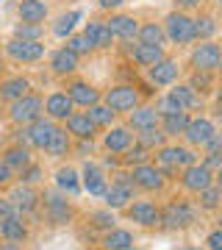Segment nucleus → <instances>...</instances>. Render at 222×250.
Listing matches in <instances>:
<instances>
[{"label":"nucleus","instance_id":"f257e3e1","mask_svg":"<svg viewBox=\"0 0 222 250\" xmlns=\"http://www.w3.org/2000/svg\"><path fill=\"white\" fill-rule=\"evenodd\" d=\"M78 206L70 195H64L56 187H42L39 189V208L36 217H42V223H47L50 228H67L78 220Z\"/></svg>","mask_w":222,"mask_h":250},{"label":"nucleus","instance_id":"13d9d810","mask_svg":"<svg viewBox=\"0 0 222 250\" xmlns=\"http://www.w3.org/2000/svg\"><path fill=\"white\" fill-rule=\"evenodd\" d=\"M197 3H200V6H214L217 0H197Z\"/></svg>","mask_w":222,"mask_h":250},{"label":"nucleus","instance_id":"20e7f679","mask_svg":"<svg viewBox=\"0 0 222 250\" xmlns=\"http://www.w3.org/2000/svg\"><path fill=\"white\" fill-rule=\"evenodd\" d=\"M144 100H150V95L142 92L136 83H131V81L111 83V86H106L103 95H100V103H106L117 117H125L128 111H133L136 106H142Z\"/></svg>","mask_w":222,"mask_h":250},{"label":"nucleus","instance_id":"58836bf2","mask_svg":"<svg viewBox=\"0 0 222 250\" xmlns=\"http://www.w3.org/2000/svg\"><path fill=\"white\" fill-rule=\"evenodd\" d=\"M56 189H61L64 195L78 197L81 195V181H78V170L70 167V164H61L56 170Z\"/></svg>","mask_w":222,"mask_h":250},{"label":"nucleus","instance_id":"4be33fe9","mask_svg":"<svg viewBox=\"0 0 222 250\" xmlns=\"http://www.w3.org/2000/svg\"><path fill=\"white\" fill-rule=\"evenodd\" d=\"M31 89H34L31 75H25V72H6L0 78V106H6L11 100H20Z\"/></svg>","mask_w":222,"mask_h":250},{"label":"nucleus","instance_id":"f8f14e48","mask_svg":"<svg viewBox=\"0 0 222 250\" xmlns=\"http://www.w3.org/2000/svg\"><path fill=\"white\" fill-rule=\"evenodd\" d=\"M120 56L131 67H139V70H147L153 64L167 56V47H159V45H144L139 39H128V42H120Z\"/></svg>","mask_w":222,"mask_h":250},{"label":"nucleus","instance_id":"6e6552de","mask_svg":"<svg viewBox=\"0 0 222 250\" xmlns=\"http://www.w3.org/2000/svg\"><path fill=\"white\" fill-rule=\"evenodd\" d=\"M47 56V45L44 42H31V39H17L11 36L3 45V59L14 67H34V64L44 62Z\"/></svg>","mask_w":222,"mask_h":250},{"label":"nucleus","instance_id":"1a4fd4ad","mask_svg":"<svg viewBox=\"0 0 222 250\" xmlns=\"http://www.w3.org/2000/svg\"><path fill=\"white\" fill-rule=\"evenodd\" d=\"M120 217L125 223H133L136 228H142V231H159V200L133 197L125 208H120Z\"/></svg>","mask_w":222,"mask_h":250},{"label":"nucleus","instance_id":"f704fd0d","mask_svg":"<svg viewBox=\"0 0 222 250\" xmlns=\"http://www.w3.org/2000/svg\"><path fill=\"white\" fill-rule=\"evenodd\" d=\"M189 120H192V114H189V111H167V114L159 117V128L167 134L169 142H175V139H181V136H183Z\"/></svg>","mask_w":222,"mask_h":250},{"label":"nucleus","instance_id":"0eeeda50","mask_svg":"<svg viewBox=\"0 0 222 250\" xmlns=\"http://www.w3.org/2000/svg\"><path fill=\"white\" fill-rule=\"evenodd\" d=\"M161 28H164V36H167V45L175 47H189L195 42V20L189 11H167L161 17Z\"/></svg>","mask_w":222,"mask_h":250},{"label":"nucleus","instance_id":"4468645a","mask_svg":"<svg viewBox=\"0 0 222 250\" xmlns=\"http://www.w3.org/2000/svg\"><path fill=\"white\" fill-rule=\"evenodd\" d=\"M217 175L220 172H214V170H208L203 161L197 159L195 164H189V167H183V170L178 172V178H175V184L181 187V192L183 195H197L200 189H205V187H211L214 181H217Z\"/></svg>","mask_w":222,"mask_h":250},{"label":"nucleus","instance_id":"c9c22d12","mask_svg":"<svg viewBox=\"0 0 222 250\" xmlns=\"http://www.w3.org/2000/svg\"><path fill=\"white\" fill-rule=\"evenodd\" d=\"M186 75V83L192 86V89L200 95L203 100L214 98L217 95V72H200V70H189L183 72Z\"/></svg>","mask_w":222,"mask_h":250},{"label":"nucleus","instance_id":"423d86ee","mask_svg":"<svg viewBox=\"0 0 222 250\" xmlns=\"http://www.w3.org/2000/svg\"><path fill=\"white\" fill-rule=\"evenodd\" d=\"M128 178H131L133 189H136V195H144V197H161V195H167L169 181H167V175H164V172L153 164V161L131 167V170H128Z\"/></svg>","mask_w":222,"mask_h":250},{"label":"nucleus","instance_id":"f03ea898","mask_svg":"<svg viewBox=\"0 0 222 250\" xmlns=\"http://www.w3.org/2000/svg\"><path fill=\"white\" fill-rule=\"evenodd\" d=\"M197 220H200V208L183 192L159 203V231H167V233L189 231V228L197 225Z\"/></svg>","mask_w":222,"mask_h":250},{"label":"nucleus","instance_id":"a18cd8bd","mask_svg":"<svg viewBox=\"0 0 222 250\" xmlns=\"http://www.w3.org/2000/svg\"><path fill=\"white\" fill-rule=\"evenodd\" d=\"M11 36H17V39H31V42H44L47 28L34 25V22H17V25L11 28Z\"/></svg>","mask_w":222,"mask_h":250},{"label":"nucleus","instance_id":"a19ab883","mask_svg":"<svg viewBox=\"0 0 222 250\" xmlns=\"http://www.w3.org/2000/svg\"><path fill=\"white\" fill-rule=\"evenodd\" d=\"M133 142L136 145H142L144 150H159L161 145H167L169 139H167V134H164V131H161L159 125H153V128H142V131H136V134H133Z\"/></svg>","mask_w":222,"mask_h":250},{"label":"nucleus","instance_id":"72a5a7b5","mask_svg":"<svg viewBox=\"0 0 222 250\" xmlns=\"http://www.w3.org/2000/svg\"><path fill=\"white\" fill-rule=\"evenodd\" d=\"M47 17H50V3H47V0H20L17 3V20L20 22L44 25Z\"/></svg>","mask_w":222,"mask_h":250},{"label":"nucleus","instance_id":"bf43d9fd","mask_svg":"<svg viewBox=\"0 0 222 250\" xmlns=\"http://www.w3.org/2000/svg\"><path fill=\"white\" fill-rule=\"evenodd\" d=\"M61 3H78V0H61Z\"/></svg>","mask_w":222,"mask_h":250},{"label":"nucleus","instance_id":"ea45409f","mask_svg":"<svg viewBox=\"0 0 222 250\" xmlns=\"http://www.w3.org/2000/svg\"><path fill=\"white\" fill-rule=\"evenodd\" d=\"M150 159H153V153H150V150H144L142 145H136V142H133L125 153L114 156L117 167H122V170H131V167H136V164H147Z\"/></svg>","mask_w":222,"mask_h":250},{"label":"nucleus","instance_id":"603ef678","mask_svg":"<svg viewBox=\"0 0 222 250\" xmlns=\"http://www.w3.org/2000/svg\"><path fill=\"white\" fill-rule=\"evenodd\" d=\"M203 250H222V231L220 228H214V231L205 236V248Z\"/></svg>","mask_w":222,"mask_h":250},{"label":"nucleus","instance_id":"b1692460","mask_svg":"<svg viewBox=\"0 0 222 250\" xmlns=\"http://www.w3.org/2000/svg\"><path fill=\"white\" fill-rule=\"evenodd\" d=\"M61 125L67 128V134H70L72 139H81V142H98V136H100V128L89 120L83 108H75Z\"/></svg>","mask_w":222,"mask_h":250},{"label":"nucleus","instance_id":"6ab92c4d","mask_svg":"<svg viewBox=\"0 0 222 250\" xmlns=\"http://www.w3.org/2000/svg\"><path fill=\"white\" fill-rule=\"evenodd\" d=\"M164 95L169 98V103H172L175 108L189 111V114H192V111H197V108L203 111V106H205V100L200 98V95H197V92L192 89L183 78L178 81V83H172V86H167V92H164Z\"/></svg>","mask_w":222,"mask_h":250},{"label":"nucleus","instance_id":"bb28decb","mask_svg":"<svg viewBox=\"0 0 222 250\" xmlns=\"http://www.w3.org/2000/svg\"><path fill=\"white\" fill-rule=\"evenodd\" d=\"M75 111V106H72V100L64 95L61 89H53V92H47L42 98V114L47 117V120H53V123L61 125L67 117Z\"/></svg>","mask_w":222,"mask_h":250},{"label":"nucleus","instance_id":"c756f323","mask_svg":"<svg viewBox=\"0 0 222 250\" xmlns=\"http://www.w3.org/2000/svg\"><path fill=\"white\" fill-rule=\"evenodd\" d=\"M0 239L31 242V217L11 214V217H6V220H0Z\"/></svg>","mask_w":222,"mask_h":250},{"label":"nucleus","instance_id":"9b49d317","mask_svg":"<svg viewBox=\"0 0 222 250\" xmlns=\"http://www.w3.org/2000/svg\"><path fill=\"white\" fill-rule=\"evenodd\" d=\"M59 89L72 100V106L75 108L95 106V103H100V95H103V89H100L98 83H92L89 78H83V75H78V72L70 75V78H64Z\"/></svg>","mask_w":222,"mask_h":250},{"label":"nucleus","instance_id":"393cba45","mask_svg":"<svg viewBox=\"0 0 222 250\" xmlns=\"http://www.w3.org/2000/svg\"><path fill=\"white\" fill-rule=\"evenodd\" d=\"M75 223H81V228L83 231H89V236L95 239L98 233L108 231V228H114L117 225V217L111 208H106V206H98V208H89L86 214H78V220Z\"/></svg>","mask_w":222,"mask_h":250},{"label":"nucleus","instance_id":"f3484780","mask_svg":"<svg viewBox=\"0 0 222 250\" xmlns=\"http://www.w3.org/2000/svg\"><path fill=\"white\" fill-rule=\"evenodd\" d=\"M98 145H100V150L108 153V156H120V153H125L133 145V131L122 123H114L111 128H106L98 136Z\"/></svg>","mask_w":222,"mask_h":250},{"label":"nucleus","instance_id":"2eb2a0df","mask_svg":"<svg viewBox=\"0 0 222 250\" xmlns=\"http://www.w3.org/2000/svg\"><path fill=\"white\" fill-rule=\"evenodd\" d=\"M47 72L53 75L56 81H64L70 78V75H75V72L81 70V59L75 53H70L64 45L53 47V50H47Z\"/></svg>","mask_w":222,"mask_h":250},{"label":"nucleus","instance_id":"4d7b16f0","mask_svg":"<svg viewBox=\"0 0 222 250\" xmlns=\"http://www.w3.org/2000/svg\"><path fill=\"white\" fill-rule=\"evenodd\" d=\"M6 64H9V62H6V59H3V53H0V78H3V75H6Z\"/></svg>","mask_w":222,"mask_h":250},{"label":"nucleus","instance_id":"09e8293b","mask_svg":"<svg viewBox=\"0 0 222 250\" xmlns=\"http://www.w3.org/2000/svg\"><path fill=\"white\" fill-rule=\"evenodd\" d=\"M200 161H203L208 170H214V172H220V167H222V150H211V153H200Z\"/></svg>","mask_w":222,"mask_h":250},{"label":"nucleus","instance_id":"7c9ffc66","mask_svg":"<svg viewBox=\"0 0 222 250\" xmlns=\"http://www.w3.org/2000/svg\"><path fill=\"white\" fill-rule=\"evenodd\" d=\"M195 20V42H205V39H217L220 34V22H217V14H214V6H203L192 14Z\"/></svg>","mask_w":222,"mask_h":250},{"label":"nucleus","instance_id":"79ce46f5","mask_svg":"<svg viewBox=\"0 0 222 250\" xmlns=\"http://www.w3.org/2000/svg\"><path fill=\"white\" fill-rule=\"evenodd\" d=\"M83 17L78 9H72V11H64V14H59V17L53 20V25H50V34L59 36V39H67V36L75 31V25H78V20Z\"/></svg>","mask_w":222,"mask_h":250},{"label":"nucleus","instance_id":"6e6d98bb","mask_svg":"<svg viewBox=\"0 0 222 250\" xmlns=\"http://www.w3.org/2000/svg\"><path fill=\"white\" fill-rule=\"evenodd\" d=\"M28 242H11V239H0V250H25Z\"/></svg>","mask_w":222,"mask_h":250},{"label":"nucleus","instance_id":"4c0bfd02","mask_svg":"<svg viewBox=\"0 0 222 250\" xmlns=\"http://www.w3.org/2000/svg\"><path fill=\"white\" fill-rule=\"evenodd\" d=\"M133 39H139L144 45H159L167 47V36H164V28H161V20H147V22H139V31Z\"/></svg>","mask_w":222,"mask_h":250},{"label":"nucleus","instance_id":"3c124183","mask_svg":"<svg viewBox=\"0 0 222 250\" xmlns=\"http://www.w3.org/2000/svg\"><path fill=\"white\" fill-rule=\"evenodd\" d=\"M17 214V208H14V203L9 200V195L6 192H0V220H6V217Z\"/></svg>","mask_w":222,"mask_h":250},{"label":"nucleus","instance_id":"de8ad7c7","mask_svg":"<svg viewBox=\"0 0 222 250\" xmlns=\"http://www.w3.org/2000/svg\"><path fill=\"white\" fill-rule=\"evenodd\" d=\"M98 142H81V139H72V156H78V159H92V153H95Z\"/></svg>","mask_w":222,"mask_h":250},{"label":"nucleus","instance_id":"e433bc0d","mask_svg":"<svg viewBox=\"0 0 222 250\" xmlns=\"http://www.w3.org/2000/svg\"><path fill=\"white\" fill-rule=\"evenodd\" d=\"M192 200H195V206L200 208V214H217L220 211V203H222V189H220V178L214 181L211 187L200 189L197 195H192Z\"/></svg>","mask_w":222,"mask_h":250},{"label":"nucleus","instance_id":"cd10ccee","mask_svg":"<svg viewBox=\"0 0 222 250\" xmlns=\"http://www.w3.org/2000/svg\"><path fill=\"white\" fill-rule=\"evenodd\" d=\"M56 125H59V123L47 120L44 114L39 117V120H34L31 125H22V128H25V145H28L34 153H42L44 145L50 142V136H53Z\"/></svg>","mask_w":222,"mask_h":250},{"label":"nucleus","instance_id":"8fccbe9b","mask_svg":"<svg viewBox=\"0 0 222 250\" xmlns=\"http://www.w3.org/2000/svg\"><path fill=\"white\" fill-rule=\"evenodd\" d=\"M98 3V11H103V14H111V11H120L128 3V0H95Z\"/></svg>","mask_w":222,"mask_h":250},{"label":"nucleus","instance_id":"c85d7f7f","mask_svg":"<svg viewBox=\"0 0 222 250\" xmlns=\"http://www.w3.org/2000/svg\"><path fill=\"white\" fill-rule=\"evenodd\" d=\"M34 159H36V153L31 150V147H25V145H17V142H9L3 150H0V161L14 172V181H17V175L25 170Z\"/></svg>","mask_w":222,"mask_h":250},{"label":"nucleus","instance_id":"5701e85b","mask_svg":"<svg viewBox=\"0 0 222 250\" xmlns=\"http://www.w3.org/2000/svg\"><path fill=\"white\" fill-rule=\"evenodd\" d=\"M108 187V170H103V164L95 159L83 161V170H81V189H86L89 195L103 197Z\"/></svg>","mask_w":222,"mask_h":250},{"label":"nucleus","instance_id":"9d476101","mask_svg":"<svg viewBox=\"0 0 222 250\" xmlns=\"http://www.w3.org/2000/svg\"><path fill=\"white\" fill-rule=\"evenodd\" d=\"M189 47H192V50H189V59H186V67H183V72H189V70L220 72L222 50H220V42H217V39H205V42H192Z\"/></svg>","mask_w":222,"mask_h":250},{"label":"nucleus","instance_id":"c03bdc74","mask_svg":"<svg viewBox=\"0 0 222 250\" xmlns=\"http://www.w3.org/2000/svg\"><path fill=\"white\" fill-rule=\"evenodd\" d=\"M64 47L70 50V53H75L83 62V59H89V56H95V50H92V45H89V39L83 36V31H72L67 39H64Z\"/></svg>","mask_w":222,"mask_h":250},{"label":"nucleus","instance_id":"37998d69","mask_svg":"<svg viewBox=\"0 0 222 250\" xmlns=\"http://www.w3.org/2000/svg\"><path fill=\"white\" fill-rule=\"evenodd\" d=\"M83 111H86V117H89V120H92V123H95V125L100 128V134H103L106 128H111L114 123H120V117H117L114 111H111V108L106 106V103H95V106L83 108Z\"/></svg>","mask_w":222,"mask_h":250},{"label":"nucleus","instance_id":"2f4dec72","mask_svg":"<svg viewBox=\"0 0 222 250\" xmlns=\"http://www.w3.org/2000/svg\"><path fill=\"white\" fill-rule=\"evenodd\" d=\"M44 159L50 161H64L72 156V136L67 134V128L64 125H56L53 136H50V142L44 145Z\"/></svg>","mask_w":222,"mask_h":250},{"label":"nucleus","instance_id":"5fc2aeb1","mask_svg":"<svg viewBox=\"0 0 222 250\" xmlns=\"http://www.w3.org/2000/svg\"><path fill=\"white\" fill-rule=\"evenodd\" d=\"M11 184H14V172H11L9 167H6V164L0 161V192H6V189H9Z\"/></svg>","mask_w":222,"mask_h":250},{"label":"nucleus","instance_id":"412c9836","mask_svg":"<svg viewBox=\"0 0 222 250\" xmlns=\"http://www.w3.org/2000/svg\"><path fill=\"white\" fill-rule=\"evenodd\" d=\"M83 36L89 39L95 53H111L117 47V39L111 36V31L100 17H89V22H83Z\"/></svg>","mask_w":222,"mask_h":250},{"label":"nucleus","instance_id":"39448f33","mask_svg":"<svg viewBox=\"0 0 222 250\" xmlns=\"http://www.w3.org/2000/svg\"><path fill=\"white\" fill-rule=\"evenodd\" d=\"M42 92L31 89L28 95H22L20 100H11L6 106L0 108V117L3 123H9L11 128H22V125H31L34 120L42 117Z\"/></svg>","mask_w":222,"mask_h":250},{"label":"nucleus","instance_id":"ddd939ff","mask_svg":"<svg viewBox=\"0 0 222 250\" xmlns=\"http://www.w3.org/2000/svg\"><path fill=\"white\" fill-rule=\"evenodd\" d=\"M181 78H183V64L178 62V59H172L169 53L164 59H159L153 67L144 70V81L150 83L153 89H167V86L178 83Z\"/></svg>","mask_w":222,"mask_h":250},{"label":"nucleus","instance_id":"7ed1b4c3","mask_svg":"<svg viewBox=\"0 0 222 250\" xmlns=\"http://www.w3.org/2000/svg\"><path fill=\"white\" fill-rule=\"evenodd\" d=\"M197 159L200 156H197L195 147H189L181 139H175V142H167V145H161L159 150H153L150 161L167 175V181H175L178 172L183 170V167H189V164H195Z\"/></svg>","mask_w":222,"mask_h":250},{"label":"nucleus","instance_id":"dca6fc26","mask_svg":"<svg viewBox=\"0 0 222 250\" xmlns=\"http://www.w3.org/2000/svg\"><path fill=\"white\" fill-rule=\"evenodd\" d=\"M214 134H217V123H214L211 117L208 114H192L186 131H183V136H181V142L189 145V147H195V150H200Z\"/></svg>","mask_w":222,"mask_h":250},{"label":"nucleus","instance_id":"a211bd4d","mask_svg":"<svg viewBox=\"0 0 222 250\" xmlns=\"http://www.w3.org/2000/svg\"><path fill=\"white\" fill-rule=\"evenodd\" d=\"M39 189H42V187H28V184L14 181V184L6 189V195H9V200L14 203L17 214L36 217V208H39Z\"/></svg>","mask_w":222,"mask_h":250},{"label":"nucleus","instance_id":"473e14b6","mask_svg":"<svg viewBox=\"0 0 222 250\" xmlns=\"http://www.w3.org/2000/svg\"><path fill=\"white\" fill-rule=\"evenodd\" d=\"M159 117H161L159 108L153 106L150 100H144L142 106H136L133 111L125 114V123L122 125H128L133 134H136V131H142V128H153V125H159Z\"/></svg>","mask_w":222,"mask_h":250},{"label":"nucleus","instance_id":"a878e982","mask_svg":"<svg viewBox=\"0 0 222 250\" xmlns=\"http://www.w3.org/2000/svg\"><path fill=\"white\" fill-rule=\"evenodd\" d=\"M95 245L100 250H136V236H133V231H128L122 225H114V228L98 233Z\"/></svg>","mask_w":222,"mask_h":250},{"label":"nucleus","instance_id":"49530a36","mask_svg":"<svg viewBox=\"0 0 222 250\" xmlns=\"http://www.w3.org/2000/svg\"><path fill=\"white\" fill-rule=\"evenodd\" d=\"M17 181H20V184H28V187H44V167L34 159L25 170L17 175Z\"/></svg>","mask_w":222,"mask_h":250},{"label":"nucleus","instance_id":"aec40b11","mask_svg":"<svg viewBox=\"0 0 222 250\" xmlns=\"http://www.w3.org/2000/svg\"><path fill=\"white\" fill-rule=\"evenodd\" d=\"M106 28L111 31V36H114L117 42H128V39H133L136 36V31H139V22L142 20L136 17V14H131V11H111L106 20Z\"/></svg>","mask_w":222,"mask_h":250},{"label":"nucleus","instance_id":"864d4df0","mask_svg":"<svg viewBox=\"0 0 222 250\" xmlns=\"http://www.w3.org/2000/svg\"><path fill=\"white\" fill-rule=\"evenodd\" d=\"M172 9H178V11H189V14H195L197 9H203L197 0H172Z\"/></svg>","mask_w":222,"mask_h":250}]
</instances>
